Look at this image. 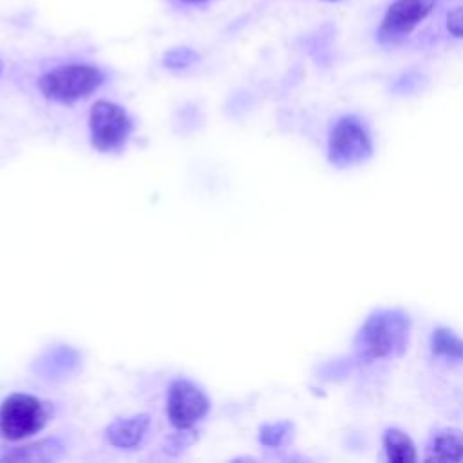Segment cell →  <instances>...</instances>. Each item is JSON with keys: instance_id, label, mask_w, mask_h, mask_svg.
Masks as SVG:
<instances>
[{"instance_id": "cell-1", "label": "cell", "mask_w": 463, "mask_h": 463, "mask_svg": "<svg viewBox=\"0 0 463 463\" xmlns=\"http://www.w3.org/2000/svg\"><path fill=\"white\" fill-rule=\"evenodd\" d=\"M105 81V72L87 61H69L45 71L38 78V90L47 101L72 105L89 98Z\"/></svg>"}, {"instance_id": "cell-2", "label": "cell", "mask_w": 463, "mask_h": 463, "mask_svg": "<svg viewBox=\"0 0 463 463\" xmlns=\"http://www.w3.org/2000/svg\"><path fill=\"white\" fill-rule=\"evenodd\" d=\"M54 407L29 392H11L0 403V438L20 441L38 434L52 418Z\"/></svg>"}, {"instance_id": "cell-3", "label": "cell", "mask_w": 463, "mask_h": 463, "mask_svg": "<svg viewBox=\"0 0 463 463\" xmlns=\"http://www.w3.org/2000/svg\"><path fill=\"white\" fill-rule=\"evenodd\" d=\"M409 318L398 309L374 311L360 329V345L367 358H385L405 349Z\"/></svg>"}, {"instance_id": "cell-4", "label": "cell", "mask_w": 463, "mask_h": 463, "mask_svg": "<svg viewBox=\"0 0 463 463\" xmlns=\"http://www.w3.org/2000/svg\"><path fill=\"white\" fill-rule=\"evenodd\" d=\"M134 130V119L116 101L98 99L89 112V136L90 143L99 152L119 150Z\"/></svg>"}, {"instance_id": "cell-5", "label": "cell", "mask_w": 463, "mask_h": 463, "mask_svg": "<svg viewBox=\"0 0 463 463\" xmlns=\"http://www.w3.org/2000/svg\"><path fill=\"white\" fill-rule=\"evenodd\" d=\"M373 154V137L358 116H342L335 121L327 139L329 161L336 166H353Z\"/></svg>"}, {"instance_id": "cell-6", "label": "cell", "mask_w": 463, "mask_h": 463, "mask_svg": "<svg viewBox=\"0 0 463 463\" xmlns=\"http://www.w3.org/2000/svg\"><path fill=\"white\" fill-rule=\"evenodd\" d=\"M438 2L439 0H392L378 24V42L383 45L402 42L434 13Z\"/></svg>"}, {"instance_id": "cell-7", "label": "cell", "mask_w": 463, "mask_h": 463, "mask_svg": "<svg viewBox=\"0 0 463 463\" xmlns=\"http://www.w3.org/2000/svg\"><path fill=\"white\" fill-rule=\"evenodd\" d=\"M210 411L206 392L188 378H175L166 392V416L174 429H194Z\"/></svg>"}, {"instance_id": "cell-8", "label": "cell", "mask_w": 463, "mask_h": 463, "mask_svg": "<svg viewBox=\"0 0 463 463\" xmlns=\"http://www.w3.org/2000/svg\"><path fill=\"white\" fill-rule=\"evenodd\" d=\"M150 429V416L148 414H132L125 418H116L105 427V439L109 445L132 450L143 443L146 432Z\"/></svg>"}, {"instance_id": "cell-9", "label": "cell", "mask_w": 463, "mask_h": 463, "mask_svg": "<svg viewBox=\"0 0 463 463\" xmlns=\"http://www.w3.org/2000/svg\"><path fill=\"white\" fill-rule=\"evenodd\" d=\"M65 443L60 438H45L0 454V463H51L63 456Z\"/></svg>"}, {"instance_id": "cell-10", "label": "cell", "mask_w": 463, "mask_h": 463, "mask_svg": "<svg viewBox=\"0 0 463 463\" xmlns=\"http://www.w3.org/2000/svg\"><path fill=\"white\" fill-rule=\"evenodd\" d=\"M427 461H461L463 459V432L458 429H441L432 434L427 452Z\"/></svg>"}, {"instance_id": "cell-11", "label": "cell", "mask_w": 463, "mask_h": 463, "mask_svg": "<svg viewBox=\"0 0 463 463\" xmlns=\"http://www.w3.org/2000/svg\"><path fill=\"white\" fill-rule=\"evenodd\" d=\"M383 450L392 463H414L418 459L416 445L407 432L391 427L383 432Z\"/></svg>"}, {"instance_id": "cell-12", "label": "cell", "mask_w": 463, "mask_h": 463, "mask_svg": "<svg viewBox=\"0 0 463 463\" xmlns=\"http://www.w3.org/2000/svg\"><path fill=\"white\" fill-rule=\"evenodd\" d=\"M80 362V354L71 347H60L47 354L45 362L40 360L34 367L43 378H63V374H69L76 369Z\"/></svg>"}, {"instance_id": "cell-13", "label": "cell", "mask_w": 463, "mask_h": 463, "mask_svg": "<svg viewBox=\"0 0 463 463\" xmlns=\"http://www.w3.org/2000/svg\"><path fill=\"white\" fill-rule=\"evenodd\" d=\"M430 345L438 356H445L450 360H463V338H459L449 327H436L432 331Z\"/></svg>"}, {"instance_id": "cell-14", "label": "cell", "mask_w": 463, "mask_h": 463, "mask_svg": "<svg viewBox=\"0 0 463 463\" xmlns=\"http://www.w3.org/2000/svg\"><path fill=\"white\" fill-rule=\"evenodd\" d=\"M199 60V52L192 47L181 45V47H172L163 54V65L172 71H183L192 67Z\"/></svg>"}, {"instance_id": "cell-15", "label": "cell", "mask_w": 463, "mask_h": 463, "mask_svg": "<svg viewBox=\"0 0 463 463\" xmlns=\"http://www.w3.org/2000/svg\"><path fill=\"white\" fill-rule=\"evenodd\" d=\"M291 430L289 421H275V423H266L259 430V441L266 447H279L282 441L288 438Z\"/></svg>"}, {"instance_id": "cell-16", "label": "cell", "mask_w": 463, "mask_h": 463, "mask_svg": "<svg viewBox=\"0 0 463 463\" xmlns=\"http://www.w3.org/2000/svg\"><path fill=\"white\" fill-rule=\"evenodd\" d=\"M445 29L454 38H463V4L447 11Z\"/></svg>"}, {"instance_id": "cell-17", "label": "cell", "mask_w": 463, "mask_h": 463, "mask_svg": "<svg viewBox=\"0 0 463 463\" xmlns=\"http://www.w3.org/2000/svg\"><path fill=\"white\" fill-rule=\"evenodd\" d=\"M194 439H195V436H194V430H192V429H184V430L177 429V432L168 438L165 450L170 452V454H177V452L183 450L186 445H190Z\"/></svg>"}, {"instance_id": "cell-18", "label": "cell", "mask_w": 463, "mask_h": 463, "mask_svg": "<svg viewBox=\"0 0 463 463\" xmlns=\"http://www.w3.org/2000/svg\"><path fill=\"white\" fill-rule=\"evenodd\" d=\"M172 2L177 5H183V7H197V5L208 4L210 0H172Z\"/></svg>"}, {"instance_id": "cell-19", "label": "cell", "mask_w": 463, "mask_h": 463, "mask_svg": "<svg viewBox=\"0 0 463 463\" xmlns=\"http://www.w3.org/2000/svg\"><path fill=\"white\" fill-rule=\"evenodd\" d=\"M2 71H4V61H2V58H0V74H2Z\"/></svg>"}, {"instance_id": "cell-20", "label": "cell", "mask_w": 463, "mask_h": 463, "mask_svg": "<svg viewBox=\"0 0 463 463\" xmlns=\"http://www.w3.org/2000/svg\"><path fill=\"white\" fill-rule=\"evenodd\" d=\"M322 2H342V0H322Z\"/></svg>"}]
</instances>
